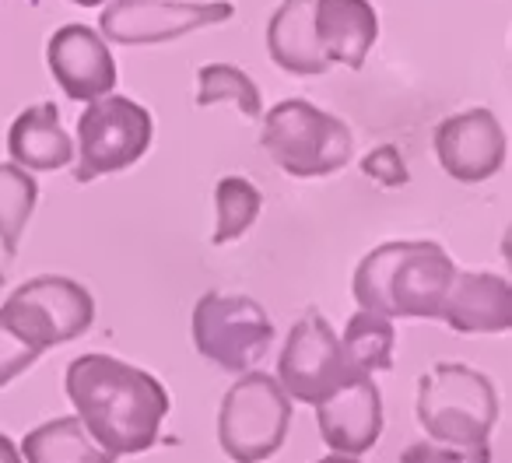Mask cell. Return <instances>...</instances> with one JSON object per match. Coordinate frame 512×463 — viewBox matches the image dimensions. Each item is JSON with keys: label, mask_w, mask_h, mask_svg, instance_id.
<instances>
[{"label": "cell", "mask_w": 512, "mask_h": 463, "mask_svg": "<svg viewBox=\"0 0 512 463\" xmlns=\"http://www.w3.org/2000/svg\"><path fill=\"white\" fill-rule=\"evenodd\" d=\"M15 295H22L29 306L39 309L46 323L53 327L60 344L78 341L81 334H88L95 323V299L85 285H78L74 278H60V274H39L29 278L25 285L15 288Z\"/></svg>", "instance_id": "cell-17"}, {"label": "cell", "mask_w": 512, "mask_h": 463, "mask_svg": "<svg viewBox=\"0 0 512 463\" xmlns=\"http://www.w3.org/2000/svg\"><path fill=\"white\" fill-rule=\"evenodd\" d=\"M316 463H358V456H341V453H330V456H323V460H316Z\"/></svg>", "instance_id": "cell-27"}, {"label": "cell", "mask_w": 512, "mask_h": 463, "mask_svg": "<svg viewBox=\"0 0 512 463\" xmlns=\"http://www.w3.org/2000/svg\"><path fill=\"white\" fill-rule=\"evenodd\" d=\"M400 463H491V449H456V446H439V442H411L400 453Z\"/></svg>", "instance_id": "cell-24"}, {"label": "cell", "mask_w": 512, "mask_h": 463, "mask_svg": "<svg viewBox=\"0 0 512 463\" xmlns=\"http://www.w3.org/2000/svg\"><path fill=\"white\" fill-rule=\"evenodd\" d=\"M355 376L358 372L344 358L341 337L334 334L330 320L320 309H306L288 330V341L278 355V376L274 379L288 393V400L316 407Z\"/></svg>", "instance_id": "cell-8"}, {"label": "cell", "mask_w": 512, "mask_h": 463, "mask_svg": "<svg viewBox=\"0 0 512 463\" xmlns=\"http://www.w3.org/2000/svg\"><path fill=\"white\" fill-rule=\"evenodd\" d=\"M341 351L358 376H372V372L393 369V351H397V330H393V320L358 309V313L348 320V327H344Z\"/></svg>", "instance_id": "cell-19"}, {"label": "cell", "mask_w": 512, "mask_h": 463, "mask_svg": "<svg viewBox=\"0 0 512 463\" xmlns=\"http://www.w3.org/2000/svg\"><path fill=\"white\" fill-rule=\"evenodd\" d=\"M39 204V183L15 162H0V250L15 257L32 211Z\"/></svg>", "instance_id": "cell-20"}, {"label": "cell", "mask_w": 512, "mask_h": 463, "mask_svg": "<svg viewBox=\"0 0 512 463\" xmlns=\"http://www.w3.org/2000/svg\"><path fill=\"white\" fill-rule=\"evenodd\" d=\"M71 4H78V8H102L106 0H71Z\"/></svg>", "instance_id": "cell-28"}, {"label": "cell", "mask_w": 512, "mask_h": 463, "mask_svg": "<svg viewBox=\"0 0 512 463\" xmlns=\"http://www.w3.org/2000/svg\"><path fill=\"white\" fill-rule=\"evenodd\" d=\"M64 390L74 418L109 456L144 453L162 435L169 414V393L151 372L113 355H81L67 365Z\"/></svg>", "instance_id": "cell-1"}, {"label": "cell", "mask_w": 512, "mask_h": 463, "mask_svg": "<svg viewBox=\"0 0 512 463\" xmlns=\"http://www.w3.org/2000/svg\"><path fill=\"white\" fill-rule=\"evenodd\" d=\"M50 74L67 99L95 102L102 95H113L116 88V60L109 53V43L88 25H60L46 46Z\"/></svg>", "instance_id": "cell-11"}, {"label": "cell", "mask_w": 512, "mask_h": 463, "mask_svg": "<svg viewBox=\"0 0 512 463\" xmlns=\"http://www.w3.org/2000/svg\"><path fill=\"white\" fill-rule=\"evenodd\" d=\"M218 102H232L249 120H260V113H264V99H260L256 81L232 64H207L197 71V106L207 109Z\"/></svg>", "instance_id": "cell-22"}, {"label": "cell", "mask_w": 512, "mask_h": 463, "mask_svg": "<svg viewBox=\"0 0 512 463\" xmlns=\"http://www.w3.org/2000/svg\"><path fill=\"white\" fill-rule=\"evenodd\" d=\"M232 15L235 4L228 0H109L99 15V36L120 46L172 43Z\"/></svg>", "instance_id": "cell-9"}, {"label": "cell", "mask_w": 512, "mask_h": 463, "mask_svg": "<svg viewBox=\"0 0 512 463\" xmlns=\"http://www.w3.org/2000/svg\"><path fill=\"white\" fill-rule=\"evenodd\" d=\"M362 169H365V176H376V179H383V183H390V186H397V183H404V179H407L404 162H400L397 148H390V144H383V148L372 151V155L362 162Z\"/></svg>", "instance_id": "cell-25"}, {"label": "cell", "mask_w": 512, "mask_h": 463, "mask_svg": "<svg viewBox=\"0 0 512 463\" xmlns=\"http://www.w3.org/2000/svg\"><path fill=\"white\" fill-rule=\"evenodd\" d=\"M8 155L25 172H57L74 162V144L60 123L57 102H39L11 120Z\"/></svg>", "instance_id": "cell-15"}, {"label": "cell", "mask_w": 512, "mask_h": 463, "mask_svg": "<svg viewBox=\"0 0 512 463\" xmlns=\"http://www.w3.org/2000/svg\"><path fill=\"white\" fill-rule=\"evenodd\" d=\"M214 211H218V225H214L211 243L228 246L256 225V218L264 211V193L246 176H225L214 186Z\"/></svg>", "instance_id": "cell-21"}, {"label": "cell", "mask_w": 512, "mask_h": 463, "mask_svg": "<svg viewBox=\"0 0 512 463\" xmlns=\"http://www.w3.org/2000/svg\"><path fill=\"white\" fill-rule=\"evenodd\" d=\"M418 425L439 446H488L498 421V390L463 362H439L418 379Z\"/></svg>", "instance_id": "cell-3"}, {"label": "cell", "mask_w": 512, "mask_h": 463, "mask_svg": "<svg viewBox=\"0 0 512 463\" xmlns=\"http://www.w3.org/2000/svg\"><path fill=\"white\" fill-rule=\"evenodd\" d=\"M316 425L334 453L362 456L383 435V393L372 376H355L316 404Z\"/></svg>", "instance_id": "cell-12"}, {"label": "cell", "mask_w": 512, "mask_h": 463, "mask_svg": "<svg viewBox=\"0 0 512 463\" xmlns=\"http://www.w3.org/2000/svg\"><path fill=\"white\" fill-rule=\"evenodd\" d=\"M155 141V120L141 102L127 95H102L88 102L78 120V165L74 179L92 183L109 172L130 169L148 155Z\"/></svg>", "instance_id": "cell-7"}, {"label": "cell", "mask_w": 512, "mask_h": 463, "mask_svg": "<svg viewBox=\"0 0 512 463\" xmlns=\"http://www.w3.org/2000/svg\"><path fill=\"white\" fill-rule=\"evenodd\" d=\"M313 25L330 67L344 64L362 71L379 39V15L369 0H316Z\"/></svg>", "instance_id": "cell-14"}, {"label": "cell", "mask_w": 512, "mask_h": 463, "mask_svg": "<svg viewBox=\"0 0 512 463\" xmlns=\"http://www.w3.org/2000/svg\"><path fill=\"white\" fill-rule=\"evenodd\" d=\"M435 158L456 183H484L505 165V130L491 109H463L435 127Z\"/></svg>", "instance_id": "cell-10"}, {"label": "cell", "mask_w": 512, "mask_h": 463, "mask_svg": "<svg viewBox=\"0 0 512 463\" xmlns=\"http://www.w3.org/2000/svg\"><path fill=\"white\" fill-rule=\"evenodd\" d=\"M313 15L316 0H281V8L274 11L267 25V50L281 71L302 74V78L330 71V60L323 57L320 39H316Z\"/></svg>", "instance_id": "cell-16"}, {"label": "cell", "mask_w": 512, "mask_h": 463, "mask_svg": "<svg viewBox=\"0 0 512 463\" xmlns=\"http://www.w3.org/2000/svg\"><path fill=\"white\" fill-rule=\"evenodd\" d=\"M193 344L225 372H253L271 351L274 323L256 299L239 292H207L193 306Z\"/></svg>", "instance_id": "cell-6"}, {"label": "cell", "mask_w": 512, "mask_h": 463, "mask_svg": "<svg viewBox=\"0 0 512 463\" xmlns=\"http://www.w3.org/2000/svg\"><path fill=\"white\" fill-rule=\"evenodd\" d=\"M456 264L439 243H383L355 267L351 292L362 313L386 320H439Z\"/></svg>", "instance_id": "cell-2"}, {"label": "cell", "mask_w": 512, "mask_h": 463, "mask_svg": "<svg viewBox=\"0 0 512 463\" xmlns=\"http://www.w3.org/2000/svg\"><path fill=\"white\" fill-rule=\"evenodd\" d=\"M43 355L46 348L36 341V334L8 306H0V386L29 372Z\"/></svg>", "instance_id": "cell-23"}, {"label": "cell", "mask_w": 512, "mask_h": 463, "mask_svg": "<svg viewBox=\"0 0 512 463\" xmlns=\"http://www.w3.org/2000/svg\"><path fill=\"white\" fill-rule=\"evenodd\" d=\"M292 428V400L267 372H242L218 411L221 453L235 463L271 460Z\"/></svg>", "instance_id": "cell-5"}, {"label": "cell", "mask_w": 512, "mask_h": 463, "mask_svg": "<svg viewBox=\"0 0 512 463\" xmlns=\"http://www.w3.org/2000/svg\"><path fill=\"white\" fill-rule=\"evenodd\" d=\"M18 453L22 463H116V456H109L74 414L43 421L25 432Z\"/></svg>", "instance_id": "cell-18"}, {"label": "cell", "mask_w": 512, "mask_h": 463, "mask_svg": "<svg viewBox=\"0 0 512 463\" xmlns=\"http://www.w3.org/2000/svg\"><path fill=\"white\" fill-rule=\"evenodd\" d=\"M0 463H22V453H18V446L4 432H0Z\"/></svg>", "instance_id": "cell-26"}, {"label": "cell", "mask_w": 512, "mask_h": 463, "mask_svg": "<svg viewBox=\"0 0 512 463\" xmlns=\"http://www.w3.org/2000/svg\"><path fill=\"white\" fill-rule=\"evenodd\" d=\"M264 151L295 179H320L344 169L355 151L351 127L341 116L306 99H285L264 116Z\"/></svg>", "instance_id": "cell-4"}, {"label": "cell", "mask_w": 512, "mask_h": 463, "mask_svg": "<svg viewBox=\"0 0 512 463\" xmlns=\"http://www.w3.org/2000/svg\"><path fill=\"white\" fill-rule=\"evenodd\" d=\"M439 320L456 334H505L512 327L509 281L491 271H456Z\"/></svg>", "instance_id": "cell-13"}]
</instances>
